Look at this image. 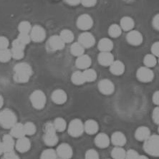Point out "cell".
I'll list each match as a JSON object with an SVG mask.
<instances>
[{"instance_id": "6da1fadb", "label": "cell", "mask_w": 159, "mask_h": 159, "mask_svg": "<svg viewBox=\"0 0 159 159\" xmlns=\"http://www.w3.org/2000/svg\"><path fill=\"white\" fill-rule=\"evenodd\" d=\"M14 80L18 83H26L32 75L31 66L26 62L18 63L14 67Z\"/></svg>"}, {"instance_id": "7a4b0ae2", "label": "cell", "mask_w": 159, "mask_h": 159, "mask_svg": "<svg viewBox=\"0 0 159 159\" xmlns=\"http://www.w3.org/2000/svg\"><path fill=\"white\" fill-rule=\"evenodd\" d=\"M17 123L15 113L10 109H4L0 112V125L5 129H11Z\"/></svg>"}, {"instance_id": "3957f363", "label": "cell", "mask_w": 159, "mask_h": 159, "mask_svg": "<svg viewBox=\"0 0 159 159\" xmlns=\"http://www.w3.org/2000/svg\"><path fill=\"white\" fill-rule=\"evenodd\" d=\"M44 135L43 137V140L45 145L48 146H55V145L57 144L58 137L56 133V130L54 126V124L51 122L47 123L44 125Z\"/></svg>"}, {"instance_id": "277c9868", "label": "cell", "mask_w": 159, "mask_h": 159, "mask_svg": "<svg viewBox=\"0 0 159 159\" xmlns=\"http://www.w3.org/2000/svg\"><path fill=\"white\" fill-rule=\"evenodd\" d=\"M143 149L148 155L159 157V135H151L146 141H145Z\"/></svg>"}, {"instance_id": "5b68a950", "label": "cell", "mask_w": 159, "mask_h": 159, "mask_svg": "<svg viewBox=\"0 0 159 159\" xmlns=\"http://www.w3.org/2000/svg\"><path fill=\"white\" fill-rule=\"evenodd\" d=\"M30 101L34 108L37 110H42L45 106L47 98L43 91L40 90H36L30 95Z\"/></svg>"}, {"instance_id": "8992f818", "label": "cell", "mask_w": 159, "mask_h": 159, "mask_svg": "<svg viewBox=\"0 0 159 159\" xmlns=\"http://www.w3.org/2000/svg\"><path fill=\"white\" fill-rule=\"evenodd\" d=\"M68 133L72 137L77 138L83 134L84 130V124L80 119H73L68 125Z\"/></svg>"}, {"instance_id": "52a82bcc", "label": "cell", "mask_w": 159, "mask_h": 159, "mask_svg": "<svg viewBox=\"0 0 159 159\" xmlns=\"http://www.w3.org/2000/svg\"><path fill=\"white\" fill-rule=\"evenodd\" d=\"M136 77L140 82L150 83L154 78V72L149 67H141L136 72Z\"/></svg>"}, {"instance_id": "ba28073f", "label": "cell", "mask_w": 159, "mask_h": 159, "mask_svg": "<svg viewBox=\"0 0 159 159\" xmlns=\"http://www.w3.org/2000/svg\"><path fill=\"white\" fill-rule=\"evenodd\" d=\"M93 20L90 15L88 14H83L79 16L77 20L76 25L80 30L83 31H88L93 26Z\"/></svg>"}, {"instance_id": "9c48e42d", "label": "cell", "mask_w": 159, "mask_h": 159, "mask_svg": "<svg viewBox=\"0 0 159 159\" xmlns=\"http://www.w3.org/2000/svg\"><path fill=\"white\" fill-rule=\"evenodd\" d=\"M30 35L31 40L34 43H42L46 37L45 30L40 25H34L32 27Z\"/></svg>"}, {"instance_id": "30bf717a", "label": "cell", "mask_w": 159, "mask_h": 159, "mask_svg": "<svg viewBox=\"0 0 159 159\" xmlns=\"http://www.w3.org/2000/svg\"><path fill=\"white\" fill-rule=\"evenodd\" d=\"M78 43L85 49L90 48L94 46L95 43V38L92 33L85 31L80 34L78 37Z\"/></svg>"}, {"instance_id": "8fae6325", "label": "cell", "mask_w": 159, "mask_h": 159, "mask_svg": "<svg viewBox=\"0 0 159 159\" xmlns=\"http://www.w3.org/2000/svg\"><path fill=\"white\" fill-rule=\"evenodd\" d=\"M98 90L102 94L110 95L113 94L115 90V85L109 79H102L98 83Z\"/></svg>"}, {"instance_id": "7c38bea8", "label": "cell", "mask_w": 159, "mask_h": 159, "mask_svg": "<svg viewBox=\"0 0 159 159\" xmlns=\"http://www.w3.org/2000/svg\"><path fill=\"white\" fill-rule=\"evenodd\" d=\"M127 42L133 46H139L141 44L143 41V34L138 30H133L131 31L128 32L126 36Z\"/></svg>"}, {"instance_id": "4fadbf2b", "label": "cell", "mask_w": 159, "mask_h": 159, "mask_svg": "<svg viewBox=\"0 0 159 159\" xmlns=\"http://www.w3.org/2000/svg\"><path fill=\"white\" fill-rule=\"evenodd\" d=\"M57 156L61 159H70L73 154L72 147L67 143H61L56 150Z\"/></svg>"}, {"instance_id": "5bb4252c", "label": "cell", "mask_w": 159, "mask_h": 159, "mask_svg": "<svg viewBox=\"0 0 159 159\" xmlns=\"http://www.w3.org/2000/svg\"><path fill=\"white\" fill-rule=\"evenodd\" d=\"M48 47L51 50L57 51L65 48V43L62 41L60 35H53L50 37L48 40Z\"/></svg>"}, {"instance_id": "9a60e30c", "label": "cell", "mask_w": 159, "mask_h": 159, "mask_svg": "<svg viewBox=\"0 0 159 159\" xmlns=\"http://www.w3.org/2000/svg\"><path fill=\"white\" fill-rule=\"evenodd\" d=\"M98 60L102 66L110 67L115 60L113 55L111 52H100L98 56Z\"/></svg>"}, {"instance_id": "2e32d148", "label": "cell", "mask_w": 159, "mask_h": 159, "mask_svg": "<svg viewBox=\"0 0 159 159\" xmlns=\"http://www.w3.org/2000/svg\"><path fill=\"white\" fill-rule=\"evenodd\" d=\"M30 148H31V142L28 138L25 136L18 139L17 141L15 143V148L20 153H26L30 150Z\"/></svg>"}, {"instance_id": "e0dca14e", "label": "cell", "mask_w": 159, "mask_h": 159, "mask_svg": "<svg viewBox=\"0 0 159 159\" xmlns=\"http://www.w3.org/2000/svg\"><path fill=\"white\" fill-rule=\"evenodd\" d=\"M51 98H52V101L57 105L64 104L67 100V93L62 89H57V90H54Z\"/></svg>"}, {"instance_id": "ac0fdd59", "label": "cell", "mask_w": 159, "mask_h": 159, "mask_svg": "<svg viewBox=\"0 0 159 159\" xmlns=\"http://www.w3.org/2000/svg\"><path fill=\"white\" fill-rule=\"evenodd\" d=\"M92 64V59L90 56L88 55H84L80 56L77 58L75 61V65L80 70L88 69Z\"/></svg>"}, {"instance_id": "d6986e66", "label": "cell", "mask_w": 159, "mask_h": 159, "mask_svg": "<svg viewBox=\"0 0 159 159\" xmlns=\"http://www.w3.org/2000/svg\"><path fill=\"white\" fill-rule=\"evenodd\" d=\"M2 143L4 153L14 151V148L15 147V143L13 139V137L10 134L4 135Z\"/></svg>"}, {"instance_id": "ffe728a7", "label": "cell", "mask_w": 159, "mask_h": 159, "mask_svg": "<svg viewBox=\"0 0 159 159\" xmlns=\"http://www.w3.org/2000/svg\"><path fill=\"white\" fill-rule=\"evenodd\" d=\"M111 141L114 146L123 147L125 145L127 139L124 133L120 131H116L112 134Z\"/></svg>"}, {"instance_id": "44dd1931", "label": "cell", "mask_w": 159, "mask_h": 159, "mask_svg": "<svg viewBox=\"0 0 159 159\" xmlns=\"http://www.w3.org/2000/svg\"><path fill=\"white\" fill-rule=\"evenodd\" d=\"M151 136V130L148 127L141 126L135 132V138L139 141H145Z\"/></svg>"}, {"instance_id": "7402d4cb", "label": "cell", "mask_w": 159, "mask_h": 159, "mask_svg": "<svg viewBox=\"0 0 159 159\" xmlns=\"http://www.w3.org/2000/svg\"><path fill=\"white\" fill-rule=\"evenodd\" d=\"M111 140L106 133H101L96 135L95 139V144L100 148H106L109 146Z\"/></svg>"}, {"instance_id": "603a6c76", "label": "cell", "mask_w": 159, "mask_h": 159, "mask_svg": "<svg viewBox=\"0 0 159 159\" xmlns=\"http://www.w3.org/2000/svg\"><path fill=\"white\" fill-rule=\"evenodd\" d=\"M110 71L114 75H121L125 72V65L120 60H114L110 65Z\"/></svg>"}, {"instance_id": "cb8c5ba5", "label": "cell", "mask_w": 159, "mask_h": 159, "mask_svg": "<svg viewBox=\"0 0 159 159\" xmlns=\"http://www.w3.org/2000/svg\"><path fill=\"white\" fill-rule=\"evenodd\" d=\"M98 48L100 52H111L113 49V43L111 39L102 38L98 44Z\"/></svg>"}, {"instance_id": "d4e9b609", "label": "cell", "mask_w": 159, "mask_h": 159, "mask_svg": "<svg viewBox=\"0 0 159 159\" xmlns=\"http://www.w3.org/2000/svg\"><path fill=\"white\" fill-rule=\"evenodd\" d=\"M120 27L122 30L130 32L133 30L135 27V21L132 17L125 16V17L121 18L120 21Z\"/></svg>"}, {"instance_id": "484cf974", "label": "cell", "mask_w": 159, "mask_h": 159, "mask_svg": "<svg viewBox=\"0 0 159 159\" xmlns=\"http://www.w3.org/2000/svg\"><path fill=\"white\" fill-rule=\"evenodd\" d=\"M10 135L14 138L16 139H20V138L25 137V128L24 125L21 123H17L13 125V127L11 128Z\"/></svg>"}, {"instance_id": "4316f807", "label": "cell", "mask_w": 159, "mask_h": 159, "mask_svg": "<svg viewBox=\"0 0 159 159\" xmlns=\"http://www.w3.org/2000/svg\"><path fill=\"white\" fill-rule=\"evenodd\" d=\"M99 130V125L96 121L92 119L88 120L84 124V130L89 135H94Z\"/></svg>"}, {"instance_id": "83f0119b", "label": "cell", "mask_w": 159, "mask_h": 159, "mask_svg": "<svg viewBox=\"0 0 159 159\" xmlns=\"http://www.w3.org/2000/svg\"><path fill=\"white\" fill-rule=\"evenodd\" d=\"M71 80L72 83L76 85H81L85 83L83 73L81 71L74 72L71 76Z\"/></svg>"}, {"instance_id": "f1b7e54d", "label": "cell", "mask_w": 159, "mask_h": 159, "mask_svg": "<svg viewBox=\"0 0 159 159\" xmlns=\"http://www.w3.org/2000/svg\"><path fill=\"white\" fill-rule=\"evenodd\" d=\"M85 83H92L97 79V72L93 69H86L83 72Z\"/></svg>"}, {"instance_id": "f546056e", "label": "cell", "mask_w": 159, "mask_h": 159, "mask_svg": "<svg viewBox=\"0 0 159 159\" xmlns=\"http://www.w3.org/2000/svg\"><path fill=\"white\" fill-rule=\"evenodd\" d=\"M60 37H61L62 41L65 43H70L74 40L75 36L73 32L71 30L65 29L61 31L60 34Z\"/></svg>"}, {"instance_id": "4dcf8cb0", "label": "cell", "mask_w": 159, "mask_h": 159, "mask_svg": "<svg viewBox=\"0 0 159 159\" xmlns=\"http://www.w3.org/2000/svg\"><path fill=\"white\" fill-rule=\"evenodd\" d=\"M122 29L118 24H113L108 28V34L112 38H117L122 34Z\"/></svg>"}, {"instance_id": "1f68e13d", "label": "cell", "mask_w": 159, "mask_h": 159, "mask_svg": "<svg viewBox=\"0 0 159 159\" xmlns=\"http://www.w3.org/2000/svg\"><path fill=\"white\" fill-rule=\"evenodd\" d=\"M70 52L72 55L75 57H80V56L84 55L85 52V48L78 43H75L70 47Z\"/></svg>"}, {"instance_id": "d6a6232c", "label": "cell", "mask_w": 159, "mask_h": 159, "mask_svg": "<svg viewBox=\"0 0 159 159\" xmlns=\"http://www.w3.org/2000/svg\"><path fill=\"white\" fill-rule=\"evenodd\" d=\"M157 62L158 60L156 59V57L152 55V54H148L143 58V63L145 66L149 67V68L155 67Z\"/></svg>"}, {"instance_id": "836d02e7", "label": "cell", "mask_w": 159, "mask_h": 159, "mask_svg": "<svg viewBox=\"0 0 159 159\" xmlns=\"http://www.w3.org/2000/svg\"><path fill=\"white\" fill-rule=\"evenodd\" d=\"M126 151L122 147L116 146L111 151V156L113 159H125Z\"/></svg>"}, {"instance_id": "e575fe53", "label": "cell", "mask_w": 159, "mask_h": 159, "mask_svg": "<svg viewBox=\"0 0 159 159\" xmlns=\"http://www.w3.org/2000/svg\"><path fill=\"white\" fill-rule=\"evenodd\" d=\"M54 126L56 131L63 132L67 128V123L62 118H57L54 120Z\"/></svg>"}, {"instance_id": "d590c367", "label": "cell", "mask_w": 159, "mask_h": 159, "mask_svg": "<svg viewBox=\"0 0 159 159\" xmlns=\"http://www.w3.org/2000/svg\"><path fill=\"white\" fill-rule=\"evenodd\" d=\"M32 25L28 21H22L18 25V30L20 33L30 34L32 30Z\"/></svg>"}, {"instance_id": "8d00e7d4", "label": "cell", "mask_w": 159, "mask_h": 159, "mask_svg": "<svg viewBox=\"0 0 159 159\" xmlns=\"http://www.w3.org/2000/svg\"><path fill=\"white\" fill-rule=\"evenodd\" d=\"M57 155L56 151L52 148H49L44 150L41 154L40 159H57Z\"/></svg>"}, {"instance_id": "74e56055", "label": "cell", "mask_w": 159, "mask_h": 159, "mask_svg": "<svg viewBox=\"0 0 159 159\" xmlns=\"http://www.w3.org/2000/svg\"><path fill=\"white\" fill-rule=\"evenodd\" d=\"M11 58H12V57H11V52L10 50H9V49L0 50V62H7Z\"/></svg>"}, {"instance_id": "f35d334b", "label": "cell", "mask_w": 159, "mask_h": 159, "mask_svg": "<svg viewBox=\"0 0 159 159\" xmlns=\"http://www.w3.org/2000/svg\"><path fill=\"white\" fill-rule=\"evenodd\" d=\"M25 135H32L36 133L37 128L36 125L32 122H27L24 125Z\"/></svg>"}, {"instance_id": "ab89813d", "label": "cell", "mask_w": 159, "mask_h": 159, "mask_svg": "<svg viewBox=\"0 0 159 159\" xmlns=\"http://www.w3.org/2000/svg\"><path fill=\"white\" fill-rule=\"evenodd\" d=\"M25 50H19V49L16 48H11V57L15 60H21L22 59L25 55Z\"/></svg>"}, {"instance_id": "60d3db41", "label": "cell", "mask_w": 159, "mask_h": 159, "mask_svg": "<svg viewBox=\"0 0 159 159\" xmlns=\"http://www.w3.org/2000/svg\"><path fill=\"white\" fill-rule=\"evenodd\" d=\"M85 158V159H99V154L94 149H90L86 151Z\"/></svg>"}, {"instance_id": "b9f144b4", "label": "cell", "mask_w": 159, "mask_h": 159, "mask_svg": "<svg viewBox=\"0 0 159 159\" xmlns=\"http://www.w3.org/2000/svg\"><path fill=\"white\" fill-rule=\"evenodd\" d=\"M139 156V153L136 151L130 149L126 151L125 159H137Z\"/></svg>"}, {"instance_id": "7bdbcfd3", "label": "cell", "mask_w": 159, "mask_h": 159, "mask_svg": "<svg viewBox=\"0 0 159 159\" xmlns=\"http://www.w3.org/2000/svg\"><path fill=\"white\" fill-rule=\"evenodd\" d=\"M18 39H20L21 42H22L23 43L27 45V44H29L31 41V38H30V34H23L20 33L17 37Z\"/></svg>"}, {"instance_id": "ee69618b", "label": "cell", "mask_w": 159, "mask_h": 159, "mask_svg": "<svg viewBox=\"0 0 159 159\" xmlns=\"http://www.w3.org/2000/svg\"><path fill=\"white\" fill-rule=\"evenodd\" d=\"M9 45V39L6 37L0 36V50H5L8 49Z\"/></svg>"}, {"instance_id": "f6af8a7d", "label": "cell", "mask_w": 159, "mask_h": 159, "mask_svg": "<svg viewBox=\"0 0 159 159\" xmlns=\"http://www.w3.org/2000/svg\"><path fill=\"white\" fill-rule=\"evenodd\" d=\"M25 47H26V44L23 43L22 42H21L20 39H15L12 43V48H16V49H19V50H25Z\"/></svg>"}, {"instance_id": "bcb514c9", "label": "cell", "mask_w": 159, "mask_h": 159, "mask_svg": "<svg viewBox=\"0 0 159 159\" xmlns=\"http://www.w3.org/2000/svg\"><path fill=\"white\" fill-rule=\"evenodd\" d=\"M151 50L152 55L159 57V42H156L152 44Z\"/></svg>"}, {"instance_id": "7dc6e473", "label": "cell", "mask_w": 159, "mask_h": 159, "mask_svg": "<svg viewBox=\"0 0 159 159\" xmlns=\"http://www.w3.org/2000/svg\"><path fill=\"white\" fill-rule=\"evenodd\" d=\"M152 118H153L154 123L159 125V106L154 108L153 114H152Z\"/></svg>"}, {"instance_id": "c3c4849f", "label": "cell", "mask_w": 159, "mask_h": 159, "mask_svg": "<svg viewBox=\"0 0 159 159\" xmlns=\"http://www.w3.org/2000/svg\"><path fill=\"white\" fill-rule=\"evenodd\" d=\"M2 159H20L18 155H17L15 152L11 151L9 152V153H4L3 156H2Z\"/></svg>"}, {"instance_id": "681fc988", "label": "cell", "mask_w": 159, "mask_h": 159, "mask_svg": "<svg viewBox=\"0 0 159 159\" xmlns=\"http://www.w3.org/2000/svg\"><path fill=\"white\" fill-rule=\"evenodd\" d=\"M80 3L85 7H92L97 3V0H81Z\"/></svg>"}, {"instance_id": "f907efd6", "label": "cell", "mask_w": 159, "mask_h": 159, "mask_svg": "<svg viewBox=\"0 0 159 159\" xmlns=\"http://www.w3.org/2000/svg\"><path fill=\"white\" fill-rule=\"evenodd\" d=\"M152 25H153L154 29L159 31V14L154 16L153 21H152Z\"/></svg>"}, {"instance_id": "816d5d0a", "label": "cell", "mask_w": 159, "mask_h": 159, "mask_svg": "<svg viewBox=\"0 0 159 159\" xmlns=\"http://www.w3.org/2000/svg\"><path fill=\"white\" fill-rule=\"evenodd\" d=\"M153 102L156 106H159V90L156 91L153 95Z\"/></svg>"}, {"instance_id": "f5cc1de1", "label": "cell", "mask_w": 159, "mask_h": 159, "mask_svg": "<svg viewBox=\"0 0 159 159\" xmlns=\"http://www.w3.org/2000/svg\"><path fill=\"white\" fill-rule=\"evenodd\" d=\"M65 2L69 5L76 6L81 2V0H65Z\"/></svg>"}, {"instance_id": "db71d44e", "label": "cell", "mask_w": 159, "mask_h": 159, "mask_svg": "<svg viewBox=\"0 0 159 159\" xmlns=\"http://www.w3.org/2000/svg\"><path fill=\"white\" fill-rule=\"evenodd\" d=\"M4 105V99L1 95H0V108H2Z\"/></svg>"}, {"instance_id": "11a10c76", "label": "cell", "mask_w": 159, "mask_h": 159, "mask_svg": "<svg viewBox=\"0 0 159 159\" xmlns=\"http://www.w3.org/2000/svg\"><path fill=\"white\" fill-rule=\"evenodd\" d=\"M2 153H4V152H3V148H2V141H0V156H1Z\"/></svg>"}, {"instance_id": "9f6ffc18", "label": "cell", "mask_w": 159, "mask_h": 159, "mask_svg": "<svg viewBox=\"0 0 159 159\" xmlns=\"http://www.w3.org/2000/svg\"><path fill=\"white\" fill-rule=\"evenodd\" d=\"M137 159H149L148 157H147L146 156H144V155H141V156H139V157H138Z\"/></svg>"}, {"instance_id": "6f0895ef", "label": "cell", "mask_w": 159, "mask_h": 159, "mask_svg": "<svg viewBox=\"0 0 159 159\" xmlns=\"http://www.w3.org/2000/svg\"><path fill=\"white\" fill-rule=\"evenodd\" d=\"M124 1H125L126 2H131L134 1V0H124Z\"/></svg>"}, {"instance_id": "680465c9", "label": "cell", "mask_w": 159, "mask_h": 159, "mask_svg": "<svg viewBox=\"0 0 159 159\" xmlns=\"http://www.w3.org/2000/svg\"><path fill=\"white\" fill-rule=\"evenodd\" d=\"M158 133H159V126H158Z\"/></svg>"}, {"instance_id": "91938a15", "label": "cell", "mask_w": 159, "mask_h": 159, "mask_svg": "<svg viewBox=\"0 0 159 159\" xmlns=\"http://www.w3.org/2000/svg\"><path fill=\"white\" fill-rule=\"evenodd\" d=\"M158 63H159V57H158Z\"/></svg>"}, {"instance_id": "94428289", "label": "cell", "mask_w": 159, "mask_h": 159, "mask_svg": "<svg viewBox=\"0 0 159 159\" xmlns=\"http://www.w3.org/2000/svg\"><path fill=\"white\" fill-rule=\"evenodd\" d=\"M57 159H61V158H57Z\"/></svg>"}]
</instances>
